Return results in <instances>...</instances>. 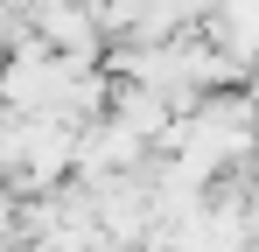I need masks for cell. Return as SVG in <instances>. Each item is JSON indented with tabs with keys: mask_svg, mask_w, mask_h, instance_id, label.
Wrapping results in <instances>:
<instances>
[{
	"mask_svg": "<svg viewBox=\"0 0 259 252\" xmlns=\"http://www.w3.org/2000/svg\"><path fill=\"white\" fill-rule=\"evenodd\" d=\"M245 91H252V98H259V56H252V70H245Z\"/></svg>",
	"mask_w": 259,
	"mask_h": 252,
	"instance_id": "6da1fadb",
	"label": "cell"
}]
</instances>
